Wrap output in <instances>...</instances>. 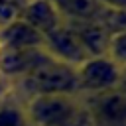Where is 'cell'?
<instances>
[{
  "label": "cell",
  "mask_w": 126,
  "mask_h": 126,
  "mask_svg": "<svg viewBox=\"0 0 126 126\" xmlns=\"http://www.w3.org/2000/svg\"><path fill=\"white\" fill-rule=\"evenodd\" d=\"M20 100L30 126H91L81 94H37Z\"/></svg>",
  "instance_id": "cell-1"
},
{
  "label": "cell",
  "mask_w": 126,
  "mask_h": 126,
  "mask_svg": "<svg viewBox=\"0 0 126 126\" xmlns=\"http://www.w3.org/2000/svg\"><path fill=\"white\" fill-rule=\"evenodd\" d=\"M37 94H81L77 67L53 57L37 65L32 73L16 81V96L28 98Z\"/></svg>",
  "instance_id": "cell-2"
},
{
  "label": "cell",
  "mask_w": 126,
  "mask_h": 126,
  "mask_svg": "<svg viewBox=\"0 0 126 126\" xmlns=\"http://www.w3.org/2000/svg\"><path fill=\"white\" fill-rule=\"evenodd\" d=\"M81 96L91 126H126V94L120 89Z\"/></svg>",
  "instance_id": "cell-3"
},
{
  "label": "cell",
  "mask_w": 126,
  "mask_h": 126,
  "mask_svg": "<svg viewBox=\"0 0 126 126\" xmlns=\"http://www.w3.org/2000/svg\"><path fill=\"white\" fill-rule=\"evenodd\" d=\"M77 77H79L81 94H98L118 87L120 67L114 61H110L106 55L89 57L77 67Z\"/></svg>",
  "instance_id": "cell-4"
},
{
  "label": "cell",
  "mask_w": 126,
  "mask_h": 126,
  "mask_svg": "<svg viewBox=\"0 0 126 126\" xmlns=\"http://www.w3.org/2000/svg\"><path fill=\"white\" fill-rule=\"evenodd\" d=\"M43 49L49 53V57H53L61 63H67L71 67H79L83 61L89 59L81 41L77 39V35L71 32V28L65 22L57 30L43 35Z\"/></svg>",
  "instance_id": "cell-5"
},
{
  "label": "cell",
  "mask_w": 126,
  "mask_h": 126,
  "mask_svg": "<svg viewBox=\"0 0 126 126\" xmlns=\"http://www.w3.org/2000/svg\"><path fill=\"white\" fill-rule=\"evenodd\" d=\"M47 59H49V53L43 47L18 49V51L0 49V77H2V81L16 83Z\"/></svg>",
  "instance_id": "cell-6"
},
{
  "label": "cell",
  "mask_w": 126,
  "mask_h": 126,
  "mask_svg": "<svg viewBox=\"0 0 126 126\" xmlns=\"http://www.w3.org/2000/svg\"><path fill=\"white\" fill-rule=\"evenodd\" d=\"M20 20H24L41 35H47L49 32L57 30L63 24V18L49 0H28L22 6Z\"/></svg>",
  "instance_id": "cell-7"
},
{
  "label": "cell",
  "mask_w": 126,
  "mask_h": 126,
  "mask_svg": "<svg viewBox=\"0 0 126 126\" xmlns=\"http://www.w3.org/2000/svg\"><path fill=\"white\" fill-rule=\"evenodd\" d=\"M65 24L77 35V39L81 41V45H83V49L87 51L89 57L106 55L110 33L96 20H91V22H65Z\"/></svg>",
  "instance_id": "cell-8"
},
{
  "label": "cell",
  "mask_w": 126,
  "mask_h": 126,
  "mask_svg": "<svg viewBox=\"0 0 126 126\" xmlns=\"http://www.w3.org/2000/svg\"><path fill=\"white\" fill-rule=\"evenodd\" d=\"M43 47V35L28 26L24 20H14L12 24L0 28V49H35Z\"/></svg>",
  "instance_id": "cell-9"
},
{
  "label": "cell",
  "mask_w": 126,
  "mask_h": 126,
  "mask_svg": "<svg viewBox=\"0 0 126 126\" xmlns=\"http://www.w3.org/2000/svg\"><path fill=\"white\" fill-rule=\"evenodd\" d=\"M63 22H91L98 16V2L96 0H49Z\"/></svg>",
  "instance_id": "cell-10"
},
{
  "label": "cell",
  "mask_w": 126,
  "mask_h": 126,
  "mask_svg": "<svg viewBox=\"0 0 126 126\" xmlns=\"http://www.w3.org/2000/svg\"><path fill=\"white\" fill-rule=\"evenodd\" d=\"M0 126H30L22 100L12 94L0 96Z\"/></svg>",
  "instance_id": "cell-11"
},
{
  "label": "cell",
  "mask_w": 126,
  "mask_h": 126,
  "mask_svg": "<svg viewBox=\"0 0 126 126\" xmlns=\"http://www.w3.org/2000/svg\"><path fill=\"white\" fill-rule=\"evenodd\" d=\"M96 22L112 35L118 32H126V10H110V8H100Z\"/></svg>",
  "instance_id": "cell-12"
},
{
  "label": "cell",
  "mask_w": 126,
  "mask_h": 126,
  "mask_svg": "<svg viewBox=\"0 0 126 126\" xmlns=\"http://www.w3.org/2000/svg\"><path fill=\"white\" fill-rule=\"evenodd\" d=\"M106 57L114 61L120 69H126V32H118L110 35Z\"/></svg>",
  "instance_id": "cell-13"
},
{
  "label": "cell",
  "mask_w": 126,
  "mask_h": 126,
  "mask_svg": "<svg viewBox=\"0 0 126 126\" xmlns=\"http://www.w3.org/2000/svg\"><path fill=\"white\" fill-rule=\"evenodd\" d=\"M22 6L14 0H0V28L12 24L14 20L20 18Z\"/></svg>",
  "instance_id": "cell-14"
},
{
  "label": "cell",
  "mask_w": 126,
  "mask_h": 126,
  "mask_svg": "<svg viewBox=\"0 0 126 126\" xmlns=\"http://www.w3.org/2000/svg\"><path fill=\"white\" fill-rule=\"evenodd\" d=\"M100 8H110V10H126V0H96Z\"/></svg>",
  "instance_id": "cell-15"
},
{
  "label": "cell",
  "mask_w": 126,
  "mask_h": 126,
  "mask_svg": "<svg viewBox=\"0 0 126 126\" xmlns=\"http://www.w3.org/2000/svg\"><path fill=\"white\" fill-rule=\"evenodd\" d=\"M116 89H120L126 94V69H120V81H118V87Z\"/></svg>",
  "instance_id": "cell-16"
},
{
  "label": "cell",
  "mask_w": 126,
  "mask_h": 126,
  "mask_svg": "<svg viewBox=\"0 0 126 126\" xmlns=\"http://www.w3.org/2000/svg\"><path fill=\"white\" fill-rule=\"evenodd\" d=\"M14 2H18V4H20V6H24V4H26V2H28V0H14Z\"/></svg>",
  "instance_id": "cell-17"
},
{
  "label": "cell",
  "mask_w": 126,
  "mask_h": 126,
  "mask_svg": "<svg viewBox=\"0 0 126 126\" xmlns=\"http://www.w3.org/2000/svg\"><path fill=\"white\" fill-rule=\"evenodd\" d=\"M0 96H2V94H0Z\"/></svg>",
  "instance_id": "cell-18"
}]
</instances>
